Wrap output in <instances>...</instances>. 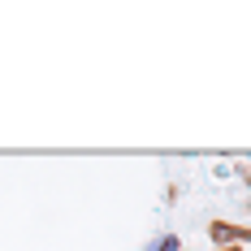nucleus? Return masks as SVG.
Returning <instances> with one entry per match:
<instances>
[{"instance_id": "1", "label": "nucleus", "mask_w": 251, "mask_h": 251, "mask_svg": "<svg viewBox=\"0 0 251 251\" xmlns=\"http://www.w3.org/2000/svg\"><path fill=\"white\" fill-rule=\"evenodd\" d=\"M208 234H212L217 243H226V247H234V243H247V238H251L247 229H238V226H226V221H212V226H208Z\"/></svg>"}, {"instance_id": "2", "label": "nucleus", "mask_w": 251, "mask_h": 251, "mask_svg": "<svg viewBox=\"0 0 251 251\" xmlns=\"http://www.w3.org/2000/svg\"><path fill=\"white\" fill-rule=\"evenodd\" d=\"M160 251H177V238H165V243H160Z\"/></svg>"}, {"instance_id": "3", "label": "nucleus", "mask_w": 251, "mask_h": 251, "mask_svg": "<svg viewBox=\"0 0 251 251\" xmlns=\"http://www.w3.org/2000/svg\"><path fill=\"white\" fill-rule=\"evenodd\" d=\"M226 251H243V247H226Z\"/></svg>"}]
</instances>
